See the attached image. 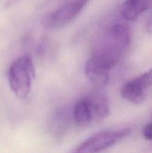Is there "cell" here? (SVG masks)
<instances>
[{"mask_svg": "<svg viewBox=\"0 0 152 153\" xmlns=\"http://www.w3.org/2000/svg\"><path fill=\"white\" fill-rule=\"evenodd\" d=\"M34 77V63L32 59L27 55L16 59L10 65L7 73L10 89L19 99H25L29 95Z\"/></svg>", "mask_w": 152, "mask_h": 153, "instance_id": "obj_2", "label": "cell"}, {"mask_svg": "<svg viewBox=\"0 0 152 153\" xmlns=\"http://www.w3.org/2000/svg\"><path fill=\"white\" fill-rule=\"evenodd\" d=\"M121 95L124 99L135 105H139L145 100V91L142 90L133 79L122 86Z\"/></svg>", "mask_w": 152, "mask_h": 153, "instance_id": "obj_8", "label": "cell"}, {"mask_svg": "<svg viewBox=\"0 0 152 153\" xmlns=\"http://www.w3.org/2000/svg\"><path fill=\"white\" fill-rule=\"evenodd\" d=\"M152 5V0H125L121 13L126 20L135 21Z\"/></svg>", "mask_w": 152, "mask_h": 153, "instance_id": "obj_7", "label": "cell"}, {"mask_svg": "<svg viewBox=\"0 0 152 153\" xmlns=\"http://www.w3.org/2000/svg\"><path fill=\"white\" fill-rule=\"evenodd\" d=\"M143 137L148 140H152V123H148L142 128Z\"/></svg>", "mask_w": 152, "mask_h": 153, "instance_id": "obj_10", "label": "cell"}, {"mask_svg": "<svg viewBox=\"0 0 152 153\" xmlns=\"http://www.w3.org/2000/svg\"><path fill=\"white\" fill-rule=\"evenodd\" d=\"M130 133L128 128L107 130L98 132L85 140L77 146L75 152H98L113 146Z\"/></svg>", "mask_w": 152, "mask_h": 153, "instance_id": "obj_4", "label": "cell"}, {"mask_svg": "<svg viewBox=\"0 0 152 153\" xmlns=\"http://www.w3.org/2000/svg\"><path fill=\"white\" fill-rule=\"evenodd\" d=\"M90 124L104 120L110 114V102L105 94L93 92L83 97Z\"/></svg>", "mask_w": 152, "mask_h": 153, "instance_id": "obj_5", "label": "cell"}, {"mask_svg": "<svg viewBox=\"0 0 152 153\" xmlns=\"http://www.w3.org/2000/svg\"><path fill=\"white\" fill-rule=\"evenodd\" d=\"M131 40V30L128 25L114 24L100 36L92 55L104 60L114 67L129 47Z\"/></svg>", "mask_w": 152, "mask_h": 153, "instance_id": "obj_1", "label": "cell"}, {"mask_svg": "<svg viewBox=\"0 0 152 153\" xmlns=\"http://www.w3.org/2000/svg\"><path fill=\"white\" fill-rule=\"evenodd\" d=\"M133 79L142 89L146 91L147 88L152 86V69L149 70L142 76Z\"/></svg>", "mask_w": 152, "mask_h": 153, "instance_id": "obj_9", "label": "cell"}, {"mask_svg": "<svg viewBox=\"0 0 152 153\" xmlns=\"http://www.w3.org/2000/svg\"><path fill=\"white\" fill-rule=\"evenodd\" d=\"M146 30L148 32L152 34V13H151L149 17L148 18L147 22H146Z\"/></svg>", "mask_w": 152, "mask_h": 153, "instance_id": "obj_11", "label": "cell"}, {"mask_svg": "<svg viewBox=\"0 0 152 153\" xmlns=\"http://www.w3.org/2000/svg\"><path fill=\"white\" fill-rule=\"evenodd\" d=\"M113 67L104 60L92 55L85 64L86 77L98 87H104L109 83L110 74Z\"/></svg>", "mask_w": 152, "mask_h": 153, "instance_id": "obj_6", "label": "cell"}, {"mask_svg": "<svg viewBox=\"0 0 152 153\" xmlns=\"http://www.w3.org/2000/svg\"><path fill=\"white\" fill-rule=\"evenodd\" d=\"M89 0H72L59 8L48 13L43 19V25L47 29L66 26L82 11Z\"/></svg>", "mask_w": 152, "mask_h": 153, "instance_id": "obj_3", "label": "cell"}]
</instances>
